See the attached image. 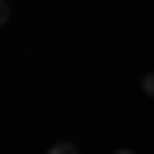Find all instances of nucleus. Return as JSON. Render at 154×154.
Instances as JSON below:
<instances>
[{
    "mask_svg": "<svg viewBox=\"0 0 154 154\" xmlns=\"http://www.w3.org/2000/svg\"><path fill=\"white\" fill-rule=\"evenodd\" d=\"M45 154H81V150H77L73 142H53V146H49Z\"/></svg>",
    "mask_w": 154,
    "mask_h": 154,
    "instance_id": "f257e3e1",
    "label": "nucleus"
},
{
    "mask_svg": "<svg viewBox=\"0 0 154 154\" xmlns=\"http://www.w3.org/2000/svg\"><path fill=\"white\" fill-rule=\"evenodd\" d=\"M142 93H150V97H154V73H146V77H142Z\"/></svg>",
    "mask_w": 154,
    "mask_h": 154,
    "instance_id": "f03ea898",
    "label": "nucleus"
},
{
    "mask_svg": "<svg viewBox=\"0 0 154 154\" xmlns=\"http://www.w3.org/2000/svg\"><path fill=\"white\" fill-rule=\"evenodd\" d=\"M8 20H12V8H8L4 0H0V24H8Z\"/></svg>",
    "mask_w": 154,
    "mask_h": 154,
    "instance_id": "7ed1b4c3",
    "label": "nucleus"
},
{
    "mask_svg": "<svg viewBox=\"0 0 154 154\" xmlns=\"http://www.w3.org/2000/svg\"><path fill=\"white\" fill-rule=\"evenodd\" d=\"M118 154H134V150H118Z\"/></svg>",
    "mask_w": 154,
    "mask_h": 154,
    "instance_id": "20e7f679",
    "label": "nucleus"
}]
</instances>
